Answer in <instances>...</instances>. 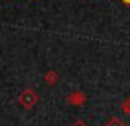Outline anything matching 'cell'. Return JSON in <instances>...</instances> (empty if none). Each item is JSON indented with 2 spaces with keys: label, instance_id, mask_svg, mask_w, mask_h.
Listing matches in <instances>:
<instances>
[{
  "label": "cell",
  "instance_id": "6da1fadb",
  "mask_svg": "<svg viewBox=\"0 0 130 126\" xmlns=\"http://www.w3.org/2000/svg\"><path fill=\"white\" fill-rule=\"evenodd\" d=\"M38 100H40L38 94H37L34 89H31V88H26V89H23V91L19 94V103H20L25 109H32V108L38 103Z\"/></svg>",
  "mask_w": 130,
  "mask_h": 126
},
{
  "label": "cell",
  "instance_id": "7a4b0ae2",
  "mask_svg": "<svg viewBox=\"0 0 130 126\" xmlns=\"http://www.w3.org/2000/svg\"><path fill=\"white\" fill-rule=\"evenodd\" d=\"M86 100H87V97L81 91H74L71 95H68V103H71L74 106H81L86 103Z\"/></svg>",
  "mask_w": 130,
  "mask_h": 126
},
{
  "label": "cell",
  "instance_id": "3957f363",
  "mask_svg": "<svg viewBox=\"0 0 130 126\" xmlns=\"http://www.w3.org/2000/svg\"><path fill=\"white\" fill-rule=\"evenodd\" d=\"M44 82L47 83V85H51V86H54V85H57V82L60 80V77H58V74L55 72V71H47L46 74H44Z\"/></svg>",
  "mask_w": 130,
  "mask_h": 126
},
{
  "label": "cell",
  "instance_id": "277c9868",
  "mask_svg": "<svg viewBox=\"0 0 130 126\" xmlns=\"http://www.w3.org/2000/svg\"><path fill=\"white\" fill-rule=\"evenodd\" d=\"M106 126H125V123L119 118V117H110L106 121Z\"/></svg>",
  "mask_w": 130,
  "mask_h": 126
},
{
  "label": "cell",
  "instance_id": "5b68a950",
  "mask_svg": "<svg viewBox=\"0 0 130 126\" xmlns=\"http://www.w3.org/2000/svg\"><path fill=\"white\" fill-rule=\"evenodd\" d=\"M121 111H122L125 115H128V117H130V95H128V97H125V100L121 103Z\"/></svg>",
  "mask_w": 130,
  "mask_h": 126
},
{
  "label": "cell",
  "instance_id": "8992f818",
  "mask_svg": "<svg viewBox=\"0 0 130 126\" xmlns=\"http://www.w3.org/2000/svg\"><path fill=\"white\" fill-rule=\"evenodd\" d=\"M72 126H87V124H86V123H84L81 118H78V120H75V123H74Z\"/></svg>",
  "mask_w": 130,
  "mask_h": 126
},
{
  "label": "cell",
  "instance_id": "52a82bcc",
  "mask_svg": "<svg viewBox=\"0 0 130 126\" xmlns=\"http://www.w3.org/2000/svg\"><path fill=\"white\" fill-rule=\"evenodd\" d=\"M119 2L124 5V6H127V8H130V0H119Z\"/></svg>",
  "mask_w": 130,
  "mask_h": 126
}]
</instances>
